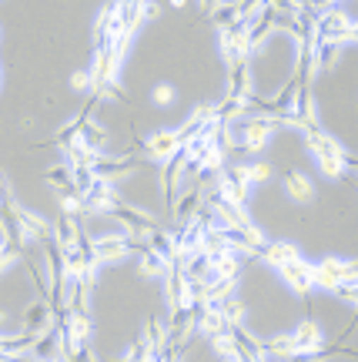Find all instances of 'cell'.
Wrapping results in <instances>:
<instances>
[{
    "mask_svg": "<svg viewBox=\"0 0 358 362\" xmlns=\"http://www.w3.org/2000/svg\"><path fill=\"white\" fill-rule=\"evenodd\" d=\"M305 141H308V148H311V155L318 158L321 171H325L328 178H345L348 171H355V158L348 155V151L338 141H335V138H328L325 131L308 134Z\"/></svg>",
    "mask_w": 358,
    "mask_h": 362,
    "instance_id": "6da1fadb",
    "label": "cell"
},
{
    "mask_svg": "<svg viewBox=\"0 0 358 362\" xmlns=\"http://www.w3.org/2000/svg\"><path fill=\"white\" fill-rule=\"evenodd\" d=\"M355 279H358V262L325 255L321 262H315V265H311V282L318 285V288H328V292H332L335 285L355 282Z\"/></svg>",
    "mask_w": 358,
    "mask_h": 362,
    "instance_id": "7a4b0ae2",
    "label": "cell"
},
{
    "mask_svg": "<svg viewBox=\"0 0 358 362\" xmlns=\"http://www.w3.org/2000/svg\"><path fill=\"white\" fill-rule=\"evenodd\" d=\"M107 215L121 221L124 235H128V238H134V242H141V238H148V235L154 232V228H161L151 215H144V211H138V208H131V205H117V208H111Z\"/></svg>",
    "mask_w": 358,
    "mask_h": 362,
    "instance_id": "3957f363",
    "label": "cell"
},
{
    "mask_svg": "<svg viewBox=\"0 0 358 362\" xmlns=\"http://www.w3.org/2000/svg\"><path fill=\"white\" fill-rule=\"evenodd\" d=\"M148 242H134L128 235H104L97 242H90V252L97 255V262H121L128 252H144Z\"/></svg>",
    "mask_w": 358,
    "mask_h": 362,
    "instance_id": "277c9868",
    "label": "cell"
},
{
    "mask_svg": "<svg viewBox=\"0 0 358 362\" xmlns=\"http://www.w3.org/2000/svg\"><path fill=\"white\" fill-rule=\"evenodd\" d=\"M275 117H265L258 115L251 117V121H241L238 124V138H241V151H265V144H268V138L275 134Z\"/></svg>",
    "mask_w": 358,
    "mask_h": 362,
    "instance_id": "5b68a950",
    "label": "cell"
},
{
    "mask_svg": "<svg viewBox=\"0 0 358 362\" xmlns=\"http://www.w3.org/2000/svg\"><path fill=\"white\" fill-rule=\"evenodd\" d=\"M117 205H124V198L117 194L114 185H107V181L101 178H94L90 181V188L84 192V215H97V211H111V208Z\"/></svg>",
    "mask_w": 358,
    "mask_h": 362,
    "instance_id": "8992f818",
    "label": "cell"
},
{
    "mask_svg": "<svg viewBox=\"0 0 358 362\" xmlns=\"http://www.w3.org/2000/svg\"><path fill=\"white\" fill-rule=\"evenodd\" d=\"M11 211H13V218H17V225H20V232H24V242H37V245H44V242L51 238V221H44L40 215L20 208L13 198H11Z\"/></svg>",
    "mask_w": 358,
    "mask_h": 362,
    "instance_id": "52a82bcc",
    "label": "cell"
},
{
    "mask_svg": "<svg viewBox=\"0 0 358 362\" xmlns=\"http://www.w3.org/2000/svg\"><path fill=\"white\" fill-rule=\"evenodd\" d=\"M134 144L144 151V158H154V161H171V158L181 151V141L174 131H157V134H151L144 144L134 138Z\"/></svg>",
    "mask_w": 358,
    "mask_h": 362,
    "instance_id": "ba28073f",
    "label": "cell"
},
{
    "mask_svg": "<svg viewBox=\"0 0 358 362\" xmlns=\"http://www.w3.org/2000/svg\"><path fill=\"white\" fill-rule=\"evenodd\" d=\"M194 332V315L191 309H174L171 312V325L165 329V349H184V342Z\"/></svg>",
    "mask_w": 358,
    "mask_h": 362,
    "instance_id": "9c48e42d",
    "label": "cell"
},
{
    "mask_svg": "<svg viewBox=\"0 0 358 362\" xmlns=\"http://www.w3.org/2000/svg\"><path fill=\"white\" fill-rule=\"evenodd\" d=\"M221 178H217V194L225 198V202H231L234 208H241V211H248V181L238 175V171H217Z\"/></svg>",
    "mask_w": 358,
    "mask_h": 362,
    "instance_id": "30bf717a",
    "label": "cell"
},
{
    "mask_svg": "<svg viewBox=\"0 0 358 362\" xmlns=\"http://www.w3.org/2000/svg\"><path fill=\"white\" fill-rule=\"evenodd\" d=\"M225 98H238V101L255 98V81H251V64L248 61L228 64V94Z\"/></svg>",
    "mask_w": 358,
    "mask_h": 362,
    "instance_id": "8fae6325",
    "label": "cell"
},
{
    "mask_svg": "<svg viewBox=\"0 0 358 362\" xmlns=\"http://www.w3.org/2000/svg\"><path fill=\"white\" fill-rule=\"evenodd\" d=\"M292 339H294V349H298V356H308V352L325 349V336H321V329H318V322H315V319H305V322L292 332Z\"/></svg>",
    "mask_w": 358,
    "mask_h": 362,
    "instance_id": "7c38bea8",
    "label": "cell"
},
{
    "mask_svg": "<svg viewBox=\"0 0 358 362\" xmlns=\"http://www.w3.org/2000/svg\"><path fill=\"white\" fill-rule=\"evenodd\" d=\"M134 171H138V158H121V161H104V158H97L94 178L114 185L117 178H128V175H134Z\"/></svg>",
    "mask_w": 358,
    "mask_h": 362,
    "instance_id": "4fadbf2b",
    "label": "cell"
},
{
    "mask_svg": "<svg viewBox=\"0 0 358 362\" xmlns=\"http://www.w3.org/2000/svg\"><path fill=\"white\" fill-rule=\"evenodd\" d=\"M278 272L285 275V282L292 285L294 292H302V296H308V292L315 288V282H311V262H305V259L288 262V265H282Z\"/></svg>",
    "mask_w": 358,
    "mask_h": 362,
    "instance_id": "5bb4252c",
    "label": "cell"
},
{
    "mask_svg": "<svg viewBox=\"0 0 358 362\" xmlns=\"http://www.w3.org/2000/svg\"><path fill=\"white\" fill-rule=\"evenodd\" d=\"M54 325V312H51V302L47 298H37L34 305H27V312H24V329L27 332H47Z\"/></svg>",
    "mask_w": 358,
    "mask_h": 362,
    "instance_id": "9a60e30c",
    "label": "cell"
},
{
    "mask_svg": "<svg viewBox=\"0 0 358 362\" xmlns=\"http://www.w3.org/2000/svg\"><path fill=\"white\" fill-rule=\"evenodd\" d=\"M184 175V155H174L171 161H165V171H161V192H165L167 208H174V192H178V181Z\"/></svg>",
    "mask_w": 358,
    "mask_h": 362,
    "instance_id": "2e32d148",
    "label": "cell"
},
{
    "mask_svg": "<svg viewBox=\"0 0 358 362\" xmlns=\"http://www.w3.org/2000/svg\"><path fill=\"white\" fill-rule=\"evenodd\" d=\"M148 248H151L157 259L165 262V265H178V245H174V235H167L165 228H154L151 235H148Z\"/></svg>",
    "mask_w": 358,
    "mask_h": 362,
    "instance_id": "e0dca14e",
    "label": "cell"
},
{
    "mask_svg": "<svg viewBox=\"0 0 358 362\" xmlns=\"http://www.w3.org/2000/svg\"><path fill=\"white\" fill-rule=\"evenodd\" d=\"M208 259V279H238V255L234 252H215Z\"/></svg>",
    "mask_w": 358,
    "mask_h": 362,
    "instance_id": "ac0fdd59",
    "label": "cell"
},
{
    "mask_svg": "<svg viewBox=\"0 0 358 362\" xmlns=\"http://www.w3.org/2000/svg\"><path fill=\"white\" fill-rule=\"evenodd\" d=\"M191 315H194V329H198L201 336H208V339L228 329L225 319H221V312H217V305H201V309L191 312Z\"/></svg>",
    "mask_w": 358,
    "mask_h": 362,
    "instance_id": "d6986e66",
    "label": "cell"
},
{
    "mask_svg": "<svg viewBox=\"0 0 358 362\" xmlns=\"http://www.w3.org/2000/svg\"><path fill=\"white\" fill-rule=\"evenodd\" d=\"M261 259L268 262V265H275V269H282L288 262L302 259V252H298V245H292V242H268V245L261 248Z\"/></svg>",
    "mask_w": 358,
    "mask_h": 362,
    "instance_id": "ffe728a7",
    "label": "cell"
},
{
    "mask_svg": "<svg viewBox=\"0 0 358 362\" xmlns=\"http://www.w3.org/2000/svg\"><path fill=\"white\" fill-rule=\"evenodd\" d=\"M44 178H47V185H51L61 198H67V194H80L74 188V168H71V165H54V168H47Z\"/></svg>",
    "mask_w": 358,
    "mask_h": 362,
    "instance_id": "44dd1931",
    "label": "cell"
},
{
    "mask_svg": "<svg viewBox=\"0 0 358 362\" xmlns=\"http://www.w3.org/2000/svg\"><path fill=\"white\" fill-rule=\"evenodd\" d=\"M77 232H80V225H77L71 215H61V218H57V225L51 228V238L64 248V252H71V248H77Z\"/></svg>",
    "mask_w": 358,
    "mask_h": 362,
    "instance_id": "7402d4cb",
    "label": "cell"
},
{
    "mask_svg": "<svg viewBox=\"0 0 358 362\" xmlns=\"http://www.w3.org/2000/svg\"><path fill=\"white\" fill-rule=\"evenodd\" d=\"M285 192L292 194L294 202H302V205H308L311 198H315V185L302 175V171H288L285 175Z\"/></svg>",
    "mask_w": 358,
    "mask_h": 362,
    "instance_id": "603a6c76",
    "label": "cell"
},
{
    "mask_svg": "<svg viewBox=\"0 0 358 362\" xmlns=\"http://www.w3.org/2000/svg\"><path fill=\"white\" fill-rule=\"evenodd\" d=\"M201 205H205V198H201V188H191V192L184 194L181 202H174V218H178V225H188V221L201 211Z\"/></svg>",
    "mask_w": 358,
    "mask_h": 362,
    "instance_id": "cb8c5ba5",
    "label": "cell"
},
{
    "mask_svg": "<svg viewBox=\"0 0 358 362\" xmlns=\"http://www.w3.org/2000/svg\"><path fill=\"white\" fill-rule=\"evenodd\" d=\"M258 349H261V356H278V359H292V356H298V349H294V339H292V336L258 339Z\"/></svg>",
    "mask_w": 358,
    "mask_h": 362,
    "instance_id": "d4e9b609",
    "label": "cell"
},
{
    "mask_svg": "<svg viewBox=\"0 0 358 362\" xmlns=\"http://www.w3.org/2000/svg\"><path fill=\"white\" fill-rule=\"evenodd\" d=\"M244 115H248V104L238 101V98H225V101L215 104V121H244Z\"/></svg>",
    "mask_w": 358,
    "mask_h": 362,
    "instance_id": "484cf974",
    "label": "cell"
},
{
    "mask_svg": "<svg viewBox=\"0 0 358 362\" xmlns=\"http://www.w3.org/2000/svg\"><path fill=\"white\" fill-rule=\"evenodd\" d=\"M141 339L154 356H161L165 352V325H161V319H148V329H144Z\"/></svg>",
    "mask_w": 358,
    "mask_h": 362,
    "instance_id": "4316f807",
    "label": "cell"
},
{
    "mask_svg": "<svg viewBox=\"0 0 358 362\" xmlns=\"http://www.w3.org/2000/svg\"><path fill=\"white\" fill-rule=\"evenodd\" d=\"M211 21L217 24V30H221V34H228L231 27L238 24V4H217L215 13H211Z\"/></svg>",
    "mask_w": 358,
    "mask_h": 362,
    "instance_id": "83f0119b",
    "label": "cell"
},
{
    "mask_svg": "<svg viewBox=\"0 0 358 362\" xmlns=\"http://www.w3.org/2000/svg\"><path fill=\"white\" fill-rule=\"evenodd\" d=\"M141 17H144V4H121V27H124L128 37H134Z\"/></svg>",
    "mask_w": 358,
    "mask_h": 362,
    "instance_id": "f1b7e54d",
    "label": "cell"
},
{
    "mask_svg": "<svg viewBox=\"0 0 358 362\" xmlns=\"http://www.w3.org/2000/svg\"><path fill=\"white\" fill-rule=\"evenodd\" d=\"M217 312H221V319H225V325H228V329H238V325H241V319H244V305L234 296L225 298V302L217 305Z\"/></svg>",
    "mask_w": 358,
    "mask_h": 362,
    "instance_id": "f546056e",
    "label": "cell"
},
{
    "mask_svg": "<svg viewBox=\"0 0 358 362\" xmlns=\"http://www.w3.org/2000/svg\"><path fill=\"white\" fill-rule=\"evenodd\" d=\"M335 61H338V47H335V44L318 40V47H315V71H328Z\"/></svg>",
    "mask_w": 358,
    "mask_h": 362,
    "instance_id": "4dcf8cb0",
    "label": "cell"
},
{
    "mask_svg": "<svg viewBox=\"0 0 358 362\" xmlns=\"http://www.w3.org/2000/svg\"><path fill=\"white\" fill-rule=\"evenodd\" d=\"M167 269H171V265H165V262L157 259V255H154L151 248H144V252H141V272H144V275H151V279H157V275H165Z\"/></svg>",
    "mask_w": 358,
    "mask_h": 362,
    "instance_id": "1f68e13d",
    "label": "cell"
},
{
    "mask_svg": "<svg viewBox=\"0 0 358 362\" xmlns=\"http://www.w3.org/2000/svg\"><path fill=\"white\" fill-rule=\"evenodd\" d=\"M238 175H241L248 185H258V181H268V175H271V168L268 165H238Z\"/></svg>",
    "mask_w": 358,
    "mask_h": 362,
    "instance_id": "d6a6232c",
    "label": "cell"
},
{
    "mask_svg": "<svg viewBox=\"0 0 358 362\" xmlns=\"http://www.w3.org/2000/svg\"><path fill=\"white\" fill-rule=\"evenodd\" d=\"M148 359H154V352L148 349V346H144V339L138 336L128 346V356H124V362H148Z\"/></svg>",
    "mask_w": 358,
    "mask_h": 362,
    "instance_id": "836d02e7",
    "label": "cell"
},
{
    "mask_svg": "<svg viewBox=\"0 0 358 362\" xmlns=\"http://www.w3.org/2000/svg\"><path fill=\"white\" fill-rule=\"evenodd\" d=\"M211 346H215L217 356H234V339H231V329H225V332L211 336Z\"/></svg>",
    "mask_w": 358,
    "mask_h": 362,
    "instance_id": "e575fe53",
    "label": "cell"
},
{
    "mask_svg": "<svg viewBox=\"0 0 358 362\" xmlns=\"http://www.w3.org/2000/svg\"><path fill=\"white\" fill-rule=\"evenodd\" d=\"M332 296H338L342 302H348V305H358V282H342V285H335Z\"/></svg>",
    "mask_w": 358,
    "mask_h": 362,
    "instance_id": "d590c367",
    "label": "cell"
},
{
    "mask_svg": "<svg viewBox=\"0 0 358 362\" xmlns=\"http://www.w3.org/2000/svg\"><path fill=\"white\" fill-rule=\"evenodd\" d=\"M154 101H157V104H171V101H174V88H171V84H157V88H154Z\"/></svg>",
    "mask_w": 358,
    "mask_h": 362,
    "instance_id": "8d00e7d4",
    "label": "cell"
},
{
    "mask_svg": "<svg viewBox=\"0 0 358 362\" xmlns=\"http://www.w3.org/2000/svg\"><path fill=\"white\" fill-rule=\"evenodd\" d=\"M71 88H74V90H88L90 88V71H77L74 78H71Z\"/></svg>",
    "mask_w": 358,
    "mask_h": 362,
    "instance_id": "74e56055",
    "label": "cell"
},
{
    "mask_svg": "<svg viewBox=\"0 0 358 362\" xmlns=\"http://www.w3.org/2000/svg\"><path fill=\"white\" fill-rule=\"evenodd\" d=\"M157 11H161L157 4H144V17H157Z\"/></svg>",
    "mask_w": 358,
    "mask_h": 362,
    "instance_id": "f35d334b",
    "label": "cell"
},
{
    "mask_svg": "<svg viewBox=\"0 0 358 362\" xmlns=\"http://www.w3.org/2000/svg\"><path fill=\"white\" fill-rule=\"evenodd\" d=\"M7 194H11V192H7V181H4V175H0V202H4Z\"/></svg>",
    "mask_w": 358,
    "mask_h": 362,
    "instance_id": "ab89813d",
    "label": "cell"
},
{
    "mask_svg": "<svg viewBox=\"0 0 358 362\" xmlns=\"http://www.w3.org/2000/svg\"><path fill=\"white\" fill-rule=\"evenodd\" d=\"M221 362H241L238 356H221Z\"/></svg>",
    "mask_w": 358,
    "mask_h": 362,
    "instance_id": "60d3db41",
    "label": "cell"
},
{
    "mask_svg": "<svg viewBox=\"0 0 358 362\" xmlns=\"http://www.w3.org/2000/svg\"><path fill=\"white\" fill-rule=\"evenodd\" d=\"M4 339H7V336H0V349H4Z\"/></svg>",
    "mask_w": 358,
    "mask_h": 362,
    "instance_id": "b9f144b4",
    "label": "cell"
}]
</instances>
